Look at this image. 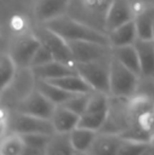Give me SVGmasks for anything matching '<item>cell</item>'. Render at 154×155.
Here are the masks:
<instances>
[{
    "instance_id": "33",
    "label": "cell",
    "mask_w": 154,
    "mask_h": 155,
    "mask_svg": "<svg viewBox=\"0 0 154 155\" xmlns=\"http://www.w3.org/2000/svg\"><path fill=\"white\" fill-rule=\"evenodd\" d=\"M150 155H154V152H153V151H152V153H151V154H150Z\"/></svg>"
},
{
    "instance_id": "31",
    "label": "cell",
    "mask_w": 154,
    "mask_h": 155,
    "mask_svg": "<svg viewBox=\"0 0 154 155\" xmlns=\"http://www.w3.org/2000/svg\"><path fill=\"white\" fill-rule=\"evenodd\" d=\"M73 155H89V153L86 151H76V150H75Z\"/></svg>"
},
{
    "instance_id": "9",
    "label": "cell",
    "mask_w": 154,
    "mask_h": 155,
    "mask_svg": "<svg viewBox=\"0 0 154 155\" xmlns=\"http://www.w3.org/2000/svg\"><path fill=\"white\" fill-rule=\"evenodd\" d=\"M55 108L56 104H54L35 88L33 92L17 104L15 111L31 116L51 119Z\"/></svg>"
},
{
    "instance_id": "14",
    "label": "cell",
    "mask_w": 154,
    "mask_h": 155,
    "mask_svg": "<svg viewBox=\"0 0 154 155\" xmlns=\"http://www.w3.org/2000/svg\"><path fill=\"white\" fill-rule=\"evenodd\" d=\"M70 0H38L35 5L36 18L40 22L45 23L62 16Z\"/></svg>"
},
{
    "instance_id": "15",
    "label": "cell",
    "mask_w": 154,
    "mask_h": 155,
    "mask_svg": "<svg viewBox=\"0 0 154 155\" xmlns=\"http://www.w3.org/2000/svg\"><path fill=\"white\" fill-rule=\"evenodd\" d=\"M140 61V75L154 77V40L137 38L134 42Z\"/></svg>"
},
{
    "instance_id": "10",
    "label": "cell",
    "mask_w": 154,
    "mask_h": 155,
    "mask_svg": "<svg viewBox=\"0 0 154 155\" xmlns=\"http://www.w3.org/2000/svg\"><path fill=\"white\" fill-rule=\"evenodd\" d=\"M133 19L132 8L127 0H112L106 15V29L109 33Z\"/></svg>"
},
{
    "instance_id": "25",
    "label": "cell",
    "mask_w": 154,
    "mask_h": 155,
    "mask_svg": "<svg viewBox=\"0 0 154 155\" xmlns=\"http://www.w3.org/2000/svg\"><path fill=\"white\" fill-rule=\"evenodd\" d=\"M18 71V67L8 54H3L0 58V76H1V91L5 90L14 80Z\"/></svg>"
},
{
    "instance_id": "13",
    "label": "cell",
    "mask_w": 154,
    "mask_h": 155,
    "mask_svg": "<svg viewBox=\"0 0 154 155\" xmlns=\"http://www.w3.org/2000/svg\"><path fill=\"white\" fill-rule=\"evenodd\" d=\"M80 116L75 112L71 111L64 104L56 106L52 115L51 121L53 124L55 133L69 134L78 127Z\"/></svg>"
},
{
    "instance_id": "1",
    "label": "cell",
    "mask_w": 154,
    "mask_h": 155,
    "mask_svg": "<svg viewBox=\"0 0 154 155\" xmlns=\"http://www.w3.org/2000/svg\"><path fill=\"white\" fill-rule=\"evenodd\" d=\"M51 31L55 32L67 41H94V42L110 45L109 37L93 28L86 25L73 18L59 16L43 23Z\"/></svg>"
},
{
    "instance_id": "27",
    "label": "cell",
    "mask_w": 154,
    "mask_h": 155,
    "mask_svg": "<svg viewBox=\"0 0 154 155\" xmlns=\"http://www.w3.org/2000/svg\"><path fill=\"white\" fill-rule=\"evenodd\" d=\"M21 137H22L25 146L44 152L52 135L42 134V133H32V134L21 135Z\"/></svg>"
},
{
    "instance_id": "17",
    "label": "cell",
    "mask_w": 154,
    "mask_h": 155,
    "mask_svg": "<svg viewBox=\"0 0 154 155\" xmlns=\"http://www.w3.org/2000/svg\"><path fill=\"white\" fill-rule=\"evenodd\" d=\"M112 56L116 58L120 63H123L125 67H127L128 69L133 71L137 75H140L142 73L140 61L134 45L112 48Z\"/></svg>"
},
{
    "instance_id": "12",
    "label": "cell",
    "mask_w": 154,
    "mask_h": 155,
    "mask_svg": "<svg viewBox=\"0 0 154 155\" xmlns=\"http://www.w3.org/2000/svg\"><path fill=\"white\" fill-rule=\"evenodd\" d=\"M31 69L33 71V74L36 77V79L42 80L58 79V78L64 77V76L78 74L75 67L56 61V60H53V61L49 63H45L43 65L31 68Z\"/></svg>"
},
{
    "instance_id": "19",
    "label": "cell",
    "mask_w": 154,
    "mask_h": 155,
    "mask_svg": "<svg viewBox=\"0 0 154 155\" xmlns=\"http://www.w3.org/2000/svg\"><path fill=\"white\" fill-rule=\"evenodd\" d=\"M36 89L56 106L64 104L67 100H69L72 96L75 95V94L67 92L64 89L59 88L58 86L48 80L42 79H36Z\"/></svg>"
},
{
    "instance_id": "34",
    "label": "cell",
    "mask_w": 154,
    "mask_h": 155,
    "mask_svg": "<svg viewBox=\"0 0 154 155\" xmlns=\"http://www.w3.org/2000/svg\"><path fill=\"white\" fill-rule=\"evenodd\" d=\"M42 155H45V153H43V154H42Z\"/></svg>"
},
{
    "instance_id": "23",
    "label": "cell",
    "mask_w": 154,
    "mask_h": 155,
    "mask_svg": "<svg viewBox=\"0 0 154 155\" xmlns=\"http://www.w3.org/2000/svg\"><path fill=\"white\" fill-rule=\"evenodd\" d=\"M152 151L150 143L121 136L118 155H150Z\"/></svg>"
},
{
    "instance_id": "8",
    "label": "cell",
    "mask_w": 154,
    "mask_h": 155,
    "mask_svg": "<svg viewBox=\"0 0 154 155\" xmlns=\"http://www.w3.org/2000/svg\"><path fill=\"white\" fill-rule=\"evenodd\" d=\"M75 63L90 62L112 56V47L94 41H69Z\"/></svg>"
},
{
    "instance_id": "16",
    "label": "cell",
    "mask_w": 154,
    "mask_h": 155,
    "mask_svg": "<svg viewBox=\"0 0 154 155\" xmlns=\"http://www.w3.org/2000/svg\"><path fill=\"white\" fill-rule=\"evenodd\" d=\"M108 37H109L110 45L112 48L134 45L136 39L138 38L134 19L116 28L113 31H110Z\"/></svg>"
},
{
    "instance_id": "24",
    "label": "cell",
    "mask_w": 154,
    "mask_h": 155,
    "mask_svg": "<svg viewBox=\"0 0 154 155\" xmlns=\"http://www.w3.org/2000/svg\"><path fill=\"white\" fill-rule=\"evenodd\" d=\"M25 149V141L21 135L16 133H8L2 138L0 154L1 155H22Z\"/></svg>"
},
{
    "instance_id": "22",
    "label": "cell",
    "mask_w": 154,
    "mask_h": 155,
    "mask_svg": "<svg viewBox=\"0 0 154 155\" xmlns=\"http://www.w3.org/2000/svg\"><path fill=\"white\" fill-rule=\"evenodd\" d=\"M96 131L77 127L70 134V139L76 151H88L97 135Z\"/></svg>"
},
{
    "instance_id": "6",
    "label": "cell",
    "mask_w": 154,
    "mask_h": 155,
    "mask_svg": "<svg viewBox=\"0 0 154 155\" xmlns=\"http://www.w3.org/2000/svg\"><path fill=\"white\" fill-rule=\"evenodd\" d=\"M41 45L40 39L35 34L22 35L11 45L8 55L12 57L18 69L30 68L32 59Z\"/></svg>"
},
{
    "instance_id": "30",
    "label": "cell",
    "mask_w": 154,
    "mask_h": 155,
    "mask_svg": "<svg viewBox=\"0 0 154 155\" xmlns=\"http://www.w3.org/2000/svg\"><path fill=\"white\" fill-rule=\"evenodd\" d=\"M44 152L39 151V150H36L34 148L28 147V146L25 145V149H23L22 155H42Z\"/></svg>"
},
{
    "instance_id": "32",
    "label": "cell",
    "mask_w": 154,
    "mask_h": 155,
    "mask_svg": "<svg viewBox=\"0 0 154 155\" xmlns=\"http://www.w3.org/2000/svg\"><path fill=\"white\" fill-rule=\"evenodd\" d=\"M153 40H154V25H153Z\"/></svg>"
},
{
    "instance_id": "5",
    "label": "cell",
    "mask_w": 154,
    "mask_h": 155,
    "mask_svg": "<svg viewBox=\"0 0 154 155\" xmlns=\"http://www.w3.org/2000/svg\"><path fill=\"white\" fill-rule=\"evenodd\" d=\"M8 129L11 133H16L19 135L32 134V133L53 135L55 133L51 119L31 116L16 111L8 118Z\"/></svg>"
},
{
    "instance_id": "21",
    "label": "cell",
    "mask_w": 154,
    "mask_h": 155,
    "mask_svg": "<svg viewBox=\"0 0 154 155\" xmlns=\"http://www.w3.org/2000/svg\"><path fill=\"white\" fill-rule=\"evenodd\" d=\"M75 149L70 139V134L54 133L47 146L45 155H73Z\"/></svg>"
},
{
    "instance_id": "11",
    "label": "cell",
    "mask_w": 154,
    "mask_h": 155,
    "mask_svg": "<svg viewBox=\"0 0 154 155\" xmlns=\"http://www.w3.org/2000/svg\"><path fill=\"white\" fill-rule=\"evenodd\" d=\"M120 140L121 136L119 134L98 132L87 152L89 155H118Z\"/></svg>"
},
{
    "instance_id": "20",
    "label": "cell",
    "mask_w": 154,
    "mask_h": 155,
    "mask_svg": "<svg viewBox=\"0 0 154 155\" xmlns=\"http://www.w3.org/2000/svg\"><path fill=\"white\" fill-rule=\"evenodd\" d=\"M137 37L144 40H153L154 6L143 10L134 18Z\"/></svg>"
},
{
    "instance_id": "28",
    "label": "cell",
    "mask_w": 154,
    "mask_h": 155,
    "mask_svg": "<svg viewBox=\"0 0 154 155\" xmlns=\"http://www.w3.org/2000/svg\"><path fill=\"white\" fill-rule=\"evenodd\" d=\"M91 93H82V94H75L74 96L70 98L69 100H67L64 104V107H67L68 109H70L71 111L75 112L76 114L80 115L84 112V110L87 109V106L89 104V100L91 97Z\"/></svg>"
},
{
    "instance_id": "26",
    "label": "cell",
    "mask_w": 154,
    "mask_h": 155,
    "mask_svg": "<svg viewBox=\"0 0 154 155\" xmlns=\"http://www.w3.org/2000/svg\"><path fill=\"white\" fill-rule=\"evenodd\" d=\"M132 97L142 98V99L154 102V77L139 75L137 87Z\"/></svg>"
},
{
    "instance_id": "4",
    "label": "cell",
    "mask_w": 154,
    "mask_h": 155,
    "mask_svg": "<svg viewBox=\"0 0 154 155\" xmlns=\"http://www.w3.org/2000/svg\"><path fill=\"white\" fill-rule=\"evenodd\" d=\"M111 57L90 62L75 63L77 73L96 92L110 95V62Z\"/></svg>"
},
{
    "instance_id": "3",
    "label": "cell",
    "mask_w": 154,
    "mask_h": 155,
    "mask_svg": "<svg viewBox=\"0 0 154 155\" xmlns=\"http://www.w3.org/2000/svg\"><path fill=\"white\" fill-rule=\"evenodd\" d=\"M139 75L120 63L112 56L110 62V95L131 98L137 87Z\"/></svg>"
},
{
    "instance_id": "29",
    "label": "cell",
    "mask_w": 154,
    "mask_h": 155,
    "mask_svg": "<svg viewBox=\"0 0 154 155\" xmlns=\"http://www.w3.org/2000/svg\"><path fill=\"white\" fill-rule=\"evenodd\" d=\"M54 60L53 54L51 53L49 49L45 45H41V47L37 50V52L34 55L33 59L31 62V67L30 68H35L39 65H43L45 63H49Z\"/></svg>"
},
{
    "instance_id": "18",
    "label": "cell",
    "mask_w": 154,
    "mask_h": 155,
    "mask_svg": "<svg viewBox=\"0 0 154 155\" xmlns=\"http://www.w3.org/2000/svg\"><path fill=\"white\" fill-rule=\"evenodd\" d=\"M52 84H56L59 88L64 89L67 92L72 94H82V93H91L94 92L91 86L79 75V74H74V75L64 76V77L58 78V79L48 80Z\"/></svg>"
},
{
    "instance_id": "7",
    "label": "cell",
    "mask_w": 154,
    "mask_h": 155,
    "mask_svg": "<svg viewBox=\"0 0 154 155\" xmlns=\"http://www.w3.org/2000/svg\"><path fill=\"white\" fill-rule=\"evenodd\" d=\"M35 35L40 39L41 43L51 51V53L53 54L54 60L75 67L72 52H71L69 43L66 39L56 34L55 32L51 31L45 25L42 27V29L36 31Z\"/></svg>"
},
{
    "instance_id": "2",
    "label": "cell",
    "mask_w": 154,
    "mask_h": 155,
    "mask_svg": "<svg viewBox=\"0 0 154 155\" xmlns=\"http://www.w3.org/2000/svg\"><path fill=\"white\" fill-rule=\"evenodd\" d=\"M110 95L94 91L84 112L80 115L78 127L99 132L103 128L109 114Z\"/></svg>"
}]
</instances>
